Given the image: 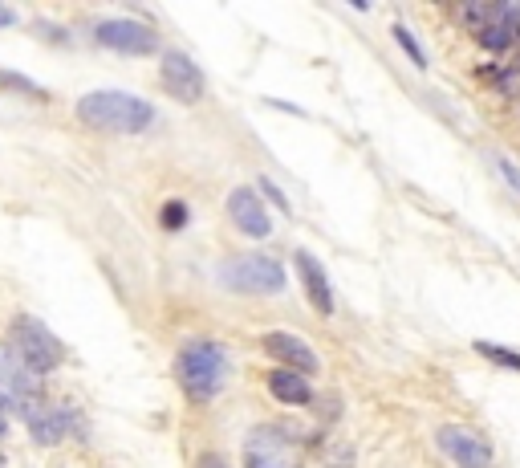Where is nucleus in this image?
<instances>
[{
	"instance_id": "13",
	"label": "nucleus",
	"mask_w": 520,
	"mask_h": 468,
	"mask_svg": "<svg viewBox=\"0 0 520 468\" xmlns=\"http://www.w3.org/2000/svg\"><path fill=\"white\" fill-rule=\"evenodd\" d=\"M269 395L281 399V403H289V407L313 403L309 379H305V375H293V371H281V367H273V375H269Z\"/></svg>"
},
{
	"instance_id": "1",
	"label": "nucleus",
	"mask_w": 520,
	"mask_h": 468,
	"mask_svg": "<svg viewBox=\"0 0 520 468\" xmlns=\"http://www.w3.org/2000/svg\"><path fill=\"white\" fill-rule=\"evenodd\" d=\"M78 119L94 131H114V135H143L155 123V110L122 90H94L78 98Z\"/></svg>"
},
{
	"instance_id": "8",
	"label": "nucleus",
	"mask_w": 520,
	"mask_h": 468,
	"mask_svg": "<svg viewBox=\"0 0 520 468\" xmlns=\"http://www.w3.org/2000/svg\"><path fill=\"white\" fill-rule=\"evenodd\" d=\"M265 350L281 363V371H293V375H317V350L309 342H301L297 334H285V330H273L265 334Z\"/></svg>"
},
{
	"instance_id": "2",
	"label": "nucleus",
	"mask_w": 520,
	"mask_h": 468,
	"mask_svg": "<svg viewBox=\"0 0 520 468\" xmlns=\"http://www.w3.org/2000/svg\"><path fill=\"white\" fill-rule=\"evenodd\" d=\"M224 379H228V355L220 342L200 338L179 350V383L191 403H212L224 391Z\"/></svg>"
},
{
	"instance_id": "7",
	"label": "nucleus",
	"mask_w": 520,
	"mask_h": 468,
	"mask_svg": "<svg viewBox=\"0 0 520 468\" xmlns=\"http://www.w3.org/2000/svg\"><path fill=\"white\" fill-rule=\"evenodd\" d=\"M98 45L114 49V53H155V33L143 25V21H130V17H114V21H102L94 29Z\"/></svg>"
},
{
	"instance_id": "10",
	"label": "nucleus",
	"mask_w": 520,
	"mask_h": 468,
	"mask_svg": "<svg viewBox=\"0 0 520 468\" xmlns=\"http://www.w3.org/2000/svg\"><path fill=\"white\" fill-rule=\"evenodd\" d=\"M293 261H297V273H301V285H305V298L313 302L317 314L330 318V314H334V289H330V277H325L321 261H317L313 253H305V249H301Z\"/></svg>"
},
{
	"instance_id": "12",
	"label": "nucleus",
	"mask_w": 520,
	"mask_h": 468,
	"mask_svg": "<svg viewBox=\"0 0 520 468\" xmlns=\"http://www.w3.org/2000/svg\"><path fill=\"white\" fill-rule=\"evenodd\" d=\"M480 78H484V82H492L500 98H520V45H516L512 53H504L500 62L484 66V70H480Z\"/></svg>"
},
{
	"instance_id": "11",
	"label": "nucleus",
	"mask_w": 520,
	"mask_h": 468,
	"mask_svg": "<svg viewBox=\"0 0 520 468\" xmlns=\"http://www.w3.org/2000/svg\"><path fill=\"white\" fill-rule=\"evenodd\" d=\"M476 41L488 49V53H512L520 45V5H504L500 17L476 33Z\"/></svg>"
},
{
	"instance_id": "21",
	"label": "nucleus",
	"mask_w": 520,
	"mask_h": 468,
	"mask_svg": "<svg viewBox=\"0 0 520 468\" xmlns=\"http://www.w3.org/2000/svg\"><path fill=\"white\" fill-rule=\"evenodd\" d=\"M195 468H228V460H224L220 452H204V456H200V464H195Z\"/></svg>"
},
{
	"instance_id": "16",
	"label": "nucleus",
	"mask_w": 520,
	"mask_h": 468,
	"mask_svg": "<svg viewBox=\"0 0 520 468\" xmlns=\"http://www.w3.org/2000/svg\"><path fill=\"white\" fill-rule=\"evenodd\" d=\"M395 41H399V49L411 57V62H415L419 70H427V53H423V45L415 41V33H411L407 25H395Z\"/></svg>"
},
{
	"instance_id": "18",
	"label": "nucleus",
	"mask_w": 520,
	"mask_h": 468,
	"mask_svg": "<svg viewBox=\"0 0 520 468\" xmlns=\"http://www.w3.org/2000/svg\"><path fill=\"white\" fill-rule=\"evenodd\" d=\"M159 220H163V228H167V232H179V228L187 224V204H179V200H171V204H163V212H159Z\"/></svg>"
},
{
	"instance_id": "15",
	"label": "nucleus",
	"mask_w": 520,
	"mask_h": 468,
	"mask_svg": "<svg viewBox=\"0 0 520 468\" xmlns=\"http://www.w3.org/2000/svg\"><path fill=\"white\" fill-rule=\"evenodd\" d=\"M476 350L484 359H492L496 367H508V371H520V355L516 350H508V346H492V342H476Z\"/></svg>"
},
{
	"instance_id": "22",
	"label": "nucleus",
	"mask_w": 520,
	"mask_h": 468,
	"mask_svg": "<svg viewBox=\"0 0 520 468\" xmlns=\"http://www.w3.org/2000/svg\"><path fill=\"white\" fill-rule=\"evenodd\" d=\"M13 21H17V13H13V9H5V5H0V29H9Z\"/></svg>"
},
{
	"instance_id": "9",
	"label": "nucleus",
	"mask_w": 520,
	"mask_h": 468,
	"mask_svg": "<svg viewBox=\"0 0 520 468\" xmlns=\"http://www.w3.org/2000/svg\"><path fill=\"white\" fill-rule=\"evenodd\" d=\"M228 216H232V224L244 232V237H252V241H265L269 232H273V220H269L265 204H260V196L252 188H236L228 196Z\"/></svg>"
},
{
	"instance_id": "3",
	"label": "nucleus",
	"mask_w": 520,
	"mask_h": 468,
	"mask_svg": "<svg viewBox=\"0 0 520 468\" xmlns=\"http://www.w3.org/2000/svg\"><path fill=\"white\" fill-rule=\"evenodd\" d=\"M224 285L236 289V294H252V298H269L285 289V265L277 257L252 253V257H228L220 269Z\"/></svg>"
},
{
	"instance_id": "5",
	"label": "nucleus",
	"mask_w": 520,
	"mask_h": 468,
	"mask_svg": "<svg viewBox=\"0 0 520 468\" xmlns=\"http://www.w3.org/2000/svg\"><path fill=\"white\" fill-rule=\"evenodd\" d=\"M435 440H439L443 456H447L451 464H460V468H492V464H496V456H492V444H488L484 436H476L472 428H460V424H443V428L435 432Z\"/></svg>"
},
{
	"instance_id": "17",
	"label": "nucleus",
	"mask_w": 520,
	"mask_h": 468,
	"mask_svg": "<svg viewBox=\"0 0 520 468\" xmlns=\"http://www.w3.org/2000/svg\"><path fill=\"white\" fill-rule=\"evenodd\" d=\"M0 86H9V90H21V94H29L33 102H45L49 94L37 86V82H29V78H21V74H9V70H0Z\"/></svg>"
},
{
	"instance_id": "6",
	"label": "nucleus",
	"mask_w": 520,
	"mask_h": 468,
	"mask_svg": "<svg viewBox=\"0 0 520 468\" xmlns=\"http://www.w3.org/2000/svg\"><path fill=\"white\" fill-rule=\"evenodd\" d=\"M159 82H163V90L171 98H179L187 106H195V102L204 98V74H200V66H195L187 53H163Z\"/></svg>"
},
{
	"instance_id": "20",
	"label": "nucleus",
	"mask_w": 520,
	"mask_h": 468,
	"mask_svg": "<svg viewBox=\"0 0 520 468\" xmlns=\"http://www.w3.org/2000/svg\"><path fill=\"white\" fill-rule=\"evenodd\" d=\"M260 192H265V196H269V200H273V204H277V208H281V212H285V216H289V212H293V204H289V200H285V192H281V188H277V184H273V180H260Z\"/></svg>"
},
{
	"instance_id": "4",
	"label": "nucleus",
	"mask_w": 520,
	"mask_h": 468,
	"mask_svg": "<svg viewBox=\"0 0 520 468\" xmlns=\"http://www.w3.org/2000/svg\"><path fill=\"white\" fill-rule=\"evenodd\" d=\"M13 346H17V355H21V367L33 371V375H45V371H53L65 359L61 342L37 318H29V314H21L13 322Z\"/></svg>"
},
{
	"instance_id": "14",
	"label": "nucleus",
	"mask_w": 520,
	"mask_h": 468,
	"mask_svg": "<svg viewBox=\"0 0 520 468\" xmlns=\"http://www.w3.org/2000/svg\"><path fill=\"white\" fill-rule=\"evenodd\" d=\"M500 9H504L500 0H476V5H464V9H460V21H464L472 33H480V29H488V25L500 17Z\"/></svg>"
},
{
	"instance_id": "19",
	"label": "nucleus",
	"mask_w": 520,
	"mask_h": 468,
	"mask_svg": "<svg viewBox=\"0 0 520 468\" xmlns=\"http://www.w3.org/2000/svg\"><path fill=\"white\" fill-rule=\"evenodd\" d=\"M496 171L504 175V184H508L516 196H520V167H516L512 159H504V155H500V159H496Z\"/></svg>"
}]
</instances>
